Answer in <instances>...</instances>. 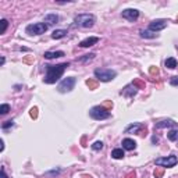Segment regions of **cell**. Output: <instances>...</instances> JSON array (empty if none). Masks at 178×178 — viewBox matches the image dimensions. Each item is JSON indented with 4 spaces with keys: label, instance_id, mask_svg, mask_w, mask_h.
Wrapping results in <instances>:
<instances>
[{
    "label": "cell",
    "instance_id": "6da1fadb",
    "mask_svg": "<svg viewBox=\"0 0 178 178\" xmlns=\"http://www.w3.org/2000/svg\"><path fill=\"white\" fill-rule=\"evenodd\" d=\"M46 67V75L43 78L44 84H56V81H59L61 78V75L65 70L70 67L68 63H63V64H57V65H44Z\"/></svg>",
    "mask_w": 178,
    "mask_h": 178
},
{
    "label": "cell",
    "instance_id": "7a4b0ae2",
    "mask_svg": "<svg viewBox=\"0 0 178 178\" xmlns=\"http://www.w3.org/2000/svg\"><path fill=\"white\" fill-rule=\"evenodd\" d=\"M95 21H96V18L93 14H79L74 18L75 25L82 27V28H92L95 25Z\"/></svg>",
    "mask_w": 178,
    "mask_h": 178
},
{
    "label": "cell",
    "instance_id": "3957f363",
    "mask_svg": "<svg viewBox=\"0 0 178 178\" xmlns=\"http://www.w3.org/2000/svg\"><path fill=\"white\" fill-rule=\"evenodd\" d=\"M116 75H117V72L114 70H109V68L95 70V77H96V79H99L102 82H109V81L116 78Z\"/></svg>",
    "mask_w": 178,
    "mask_h": 178
},
{
    "label": "cell",
    "instance_id": "277c9868",
    "mask_svg": "<svg viewBox=\"0 0 178 178\" xmlns=\"http://www.w3.org/2000/svg\"><path fill=\"white\" fill-rule=\"evenodd\" d=\"M89 114H90V117L93 120H106L111 116L110 110H107L104 106H95V107L90 109Z\"/></svg>",
    "mask_w": 178,
    "mask_h": 178
},
{
    "label": "cell",
    "instance_id": "5b68a950",
    "mask_svg": "<svg viewBox=\"0 0 178 178\" xmlns=\"http://www.w3.org/2000/svg\"><path fill=\"white\" fill-rule=\"evenodd\" d=\"M154 163H156V166H159V167L171 168L178 163V157L175 154H171V156H167V157H159V159H156Z\"/></svg>",
    "mask_w": 178,
    "mask_h": 178
},
{
    "label": "cell",
    "instance_id": "8992f818",
    "mask_svg": "<svg viewBox=\"0 0 178 178\" xmlns=\"http://www.w3.org/2000/svg\"><path fill=\"white\" fill-rule=\"evenodd\" d=\"M47 31V24L44 22H36L27 27V34L28 35H42Z\"/></svg>",
    "mask_w": 178,
    "mask_h": 178
},
{
    "label": "cell",
    "instance_id": "52a82bcc",
    "mask_svg": "<svg viewBox=\"0 0 178 178\" xmlns=\"http://www.w3.org/2000/svg\"><path fill=\"white\" fill-rule=\"evenodd\" d=\"M74 85H75V78L74 77H68V78H64L61 82L59 84V92L61 93H65V92H70L74 89Z\"/></svg>",
    "mask_w": 178,
    "mask_h": 178
},
{
    "label": "cell",
    "instance_id": "ba28073f",
    "mask_svg": "<svg viewBox=\"0 0 178 178\" xmlns=\"http://www.w3.org/2000/svg\"><path fill=\"white\" fill-rule=\"evenodd\" d=\"M121 15H123V18L128 21H136L139 17V11L136 9H127L121 13Z\"/></svg>",
    "mask_w": 178,
    "mask_h": 178
},
{
    "label": "cell",
    "instance_id": "9c48e42d",
    "mask_svg": "<svg viewBox=\"0 0 178 178\" xmlns=\"http://www.w3.org/2000/svg\"><path fill=\"white\" fill-rule=\"evenodd\" d=\"M167 27V21L166 20H154L149 24V31H153V32H157V31H161Z\"/></svg>",
    "mask_w": 178,
    "mask_h": 178
},
{
    "label": "cell",
    "instance_id": "30bf717a",
    "mask_svg": "<svg viewBox=\"0 0 178 178\" xmlns=\"http://www.w3.org/2000/svg\"><path fill=\"white\" fill-rule=\"evenodd\" d=\"M136 93H138V88H136L134 84L125 86L124 90H121V95H123V96H127V98H132V96H135Z\"/></svg>",
    "mask_w": 178,
    "mask_h": 178
},
{
    "label": "cell",
    "instance_id": "8fae6325",
    "mask_svg": "<svg viewBox=\"0 0 178 178\" xmlns=\"http://www.w3.org/2000/svg\"><path fill=\"white\" fill-rule=\"evenodd\" d=\"M99 42V38L98 36H90V38H86V39L81 40L79 42V46L81 47H90V46H93Z\"/></svg>",
    "mask_w": 178,
    "mask_h": 178
},
{
    "label": "cell",
    "instance_id": "7c38bea8",
    "mask_svg": "<svg viewBox=\"0 0 178 178\" xmlns=\"http://www.w3.org/2000/svg\"><path fill=\"white\" fill-rule=\"evenodd\" d=\"M123 148L125 149V150H134V149L136 148V142L134 141V139H123Z\"/></svg>",
    "mask_w": 178,
    "mask_h": 178
},
{
    "label": "cell",
    "instance_id": "4fadbf2b",
    "mask_svg": "<svg viewBox=\"0 0 178 178\" xmlns=\"http://www.w3.org/2000/svg\"><path fill=\"white\" fill-rule=\"evenodd\" d=\"M175 125V123H174L173 120H164V121H160V123L156 124V128L160 129V128H171V127H174Z\"/></svg>",
    "mask_w": 178,
    "mask_h": 178
},
{
    "label": "cell",
    "instance_id": "5bb4252c",
    "mask_svg": "<svg viewBox=\"0 0 178 178\" xmlns=\"http://www.w3.org/2000/svg\"><path fill=\"white\" fill-rule=\"evenodd\" d=\"M44 59H57V57H63L64 56V52H61V50H59V52H46L44 53Z\"/></svg>",
    "mask_w": 178,
    "mask_h": 178
},
{
    "label": "cell",
    "instance_id": "9a60e30c",
    "mask_svg": "<svg viewBox=\"0 0 178 178\" xmlns=\"http://www.w3.org/2000/svg\"><path fill=\"white\" fill-rule=\"evenodd\" d=\"M44 22H47V25H50V24H57V22H59V15H56V14H47V15H44Z\"/></svg>",
    "mask_w": 178,
    "mask_h": 178
},
{
    "label": "cell",
    "instance_id": "2e32d148",
    "mask_svg": "<svg viewBox=\"0 0 178 178\" xmlns=\"http://www.w3.org/2000/svg\"><path fill=\"white\" fill-rule=\"evenodd\" d=\"M139 34H141V36H142V38H145V39H153V38H156V36H157V34H156V32H153V31H149V29H146V31L142 29Z\"/></svg>",
    "mask_w": 178,
    "mask_h": 178
},
{
    "label": "cell",
    "instance_id": "e0dca14e",
    "mask_svg": "<svg viewBox=\"0 0 178 178\" xmlns=\"http://www.w3.org/2000/svg\"><path fill=\"white\" fill-rule=\"evenodd\" d=\"M65 35H67V29H56V31H53L52 38L53 39H61V38H64Z\"/></svg>",
    "mask_w": 178,
    "mask_h": 178
},
{
    "label": "cell",
    "instance_id": "ac0fdd59",
    "mask_svg": "<svg viewBox=\"0 0 178 178\" xmlns=\"http://www.w3.org/2000/svg\"><path fill=\"white\" fill-rule=\"evenodd\" d=\"M164 64H166V67H167V68L174 70L175 67H177V60L174 59V57H168V59L166 60V63H164Z\"/></svg>",
    "mask_w": 178,
    "mask_h": 178
},
{
    "label": "cell",
    "instance_id": "d6986e66",
    "mask_svg": "<svg viewBox=\"0 0 178 178\" xmlns=\"http://www.w3.org/2000/svg\"><path fill=\"white\" fill-rule=\"evenodd\" d=\"M139 129H141V124H132V125H129L128 128L125 129V132L127 134H135V132H138Z\"/></svg>",
    "mask_w": 178,
    "mask_h": 178
},
{
    "label": "cell",
    "instance_id": "ffe728a7",
    "mask_svg": "<svg viewBox=\"0 0 178 178\" xmlns=\"http://www.w3.org/2000/svg\"><path fill=\"white\" fill-rule=\"evenodd\" d=\"M167 138L170 139L171 142H175V141H178V129H171V131H168Z\"/></svg>",
    "mask_w": 178,
    "mask_h": 178
},
{
    "label": "cell",
    "instance_id": "44dd1931",
    "mask_svg": "<svg viewBox=\"0 0 178 178\" xmlns=\"http://www.w3.org/2000/svg\"><path fill=\"white\" fill-rule=\"evenodd\" d=\"M125 154H124V150L123 149H114L111 152V157L113 159H123Z\"/></svg>",
    "mask_w": 178,
    "mask_h": 178
},
{
    "label": "cell",
    "instance_id": "7402d4cb",
    "mask_svg": "<svg viewBox=\"0 0 178 178\" xmlns=\"http://www.w3.org/2000/svg\"><path fill=\"white\" fill-rule=\"evenodd\" d=\"M95 53H89V55H85L84 57H81V59H79V61H81V63H82V64H86V63H89V61H92V60L95 59Z\"/></svg>",
    "mask_w": 178,
    "mask_h": 178
},
{
    "label": "cell",
    "instance_id": "603a6c76",
    "mask_svg": "<svg viewBox=\"0 0 178 178\" xmlns=\"http://www.w3.org/2000/svg\"><path fill=\"white\" fill-rule=\"evenodd\" d=\"M92 149H93V150H102V149H103V142H102V141H96V142L92 145Z\"/></svg>",
    "mask_w": 178,
    "mask_h": 178
},
{
    "label": "cell",
    "instance_id": "cb8c5ba5",
    "mask_svg": "<svg viewBox=\"0 0 178 178\" xmlns=\"http://www.w3.org/2000/svg\"><path fill=\"white\" fill-rule=\"evenodd\" d=\"M163 174H164V167L156 168V170H154V178H161L163 177Z\"/></svg>",
    "mask_w": 178,
    "mask_h": 178
},
{
    "label": "cell",
    "instance_id": "d4e9b609",
    "mask_svg": "<svg viewBox=\"0 0 178 178\" xmlns=\"http://www.w3.org/2000/svg\"><path fill=\"white\" fill-rule=\"evenodd\" d=\"M86 85H88L90 89H96V88H98V82H96L95 79H88V81H86Z\"/></svg>",
    "mask_w": 178,
    "mask_h": 178
},
{
    "label": "cell",
    "instance_id": "484cf974",
    "mask_svg": "<svg viewBox=\"0 0 178 178\" xmlns=\"http://www.w3.org/2000/svg\"><path fill=\"white\" fill-rule=\"evenodd\" d=\"M1 29H0V34H4L6 29H7V27H9V21L7 20H1Z\"/></svg>",
    "mask_w": 178,
    "mask_h": 178
},
{
    "label": "cell",
    "instance_id": "4316f807",
    "mask_svg": "<svg viewBox=\"0 0 178 178\" xmlns=\"http://www.w3.org/2000/svg\"><path fill=\"white\" fill-rule=\"evenodd\" d=\"M132 84L135 85V86H136L138 89H144V88H145V82H142L141 79H135V81H134Z\"/></svg>",
    "mask_w": 178,
    "mask_h": 178
},
{
    "label": "cell",
    "instance_id": "83f0119b",
    "mask_svg": "<svg viewBox=\"0 0 178 178\" xmlns=\"http://www.w3.org/2000/svg\"><path fill=\"white\" fill-rule=\"evenodd\" d=\"M13 125H14V121H13V120H9V121H6V123L1 124V128L7 129V128H10V127H13Z\"/></svg>",
    "mask_w": 178,
    "mask_h": 178
},
{
    "label": "cell",
    "instance_id": "f1b7e54d",
    "mask_svg": "<svg viewBox=\"0 0 178 178\" xmlns=\"http://www.w3.org/2000/svg\"><path fill=\"white\" fill-rule=\"evenodd\" d=\"M9 110H10V106H9V104H1V106H0V113L1 114H7Z\"/></svg>",
    "mask_w": 178,
    "mask_h": 178
},
{
    "label": "cell",
    "instance_id": "f546056e",
    "mask_svg": "<svg viewBox=\"0 0 178 178\" xmlns=\"http://www.w3.org/2000/svg\"><path fill=\"white\" fill-rule=\"evenodd\" d=\"M29 116L32 118H36V117H38V109H36V107H32V109L29 110Z\"/></svg>",
    "mask_w": 178,
    "mask_h": 178
},
{
    "label": "cell",
    "instance_id": "4dcf8cb0",
    "mask_svg": "<svg viewBox=\"0 0 178 178\" xmlns=\"http://www.w3.org/2000/svg\"><path fill=\"white\" fill-rule=\"evenodd\" d=\"M170 84L174 85V86H178V77H173L170 79Z\"/></svg>",
    "mask_w": 178,
    "mask_h": 178
},
{
    "label": "cell",
    "instance_id": "1f68e13d",
    "mask_svg": "<svg viewBox=\"0 0 178 178\" xmlns=\"http://www.w3.org/2000/svg\"><path fill=\"white\" fill-rule=\"evenodd\" d=\"M149 72H150L152 75H157V74H159L157 67H150V70H149Z\"/></svg>",
    "mask_w": 178,
    "mask_h": 178
},
{
    "label": "cell",
    "instance_id": "d6a6232c",
    "mask_svg": "<svg viewBox=\"0 0 178 178\" xmlns=\"http://www.w3.org/2000/svg\"><path fill=\"white\" fill-rule=\"evenodd\" d=\"M24 63H27V64H31V63H34V57H32V56H29V57H25V59H24Z\"/></svg>",
    "mask_w": 178,
    "mask_h": 178
},
{
    "label": "cell",
    "instance_id": "836d02e7",
    "mask_svg": "<svg viewBox=\"0 0 178 178\" xmlns=\"http://www.w3.org/2000/svg\"><path fill=\"white\" fill-rule=\"evenodd\" d=\"M103 106H104V107H106L107 110H109V109H111V107H113V103H111V102H107V103H104Z\"/></svg>",
    "mask_w": 178,
    "mask_h": 178
},
{
    "label": "cell",
    "instance_id": "e575fe53",
    "mask_svg": "<svg viewBox=\"0 0 178 178\" xmlns=\"http://www.w3.org/2000/svg\"><path fill=\"white\" fill-rule=\"evenodd\" d=\"M1 178H7V175H6V171H4V168H1Z\"/></svg>",
    "mask_w": 178,
    "mask_h": 178
},
{
    "label": "cell",
    "instance_id": "d590c367",
    "mask_svg": "<svg viewBox=\"0 0 178 178\" xmlns=\"http://www.w3.org/2000/svg\"><path fill=\"white\" fill-rule=\"evenodd\" d=\"M152 142H153V144H157V142H159V138H157V136H153V138H152Z\"/></svg>",
    "mask_w": 178,
    "mask_h": 178
},
{
    "label": "cell",
    "instance_id": "8d00e7d4",
    "mask_svg": "<svg viewBox=\"0 0 178 178\" xmlns=\"http://www.w3.org/2000/svg\"><path fill=\"white\" fill-rule=\"evenodd\" d=\"M132 177H135V173H129L128 175H127V178H132Z\"/></svg>",
    "mask_w": 178,
    "mask_h": 178
},
{
    "label": "cell",
    "instance_id": "74e56055",
    "mask_svg": "<svg viewBox=\"0 0 178 178\" xmlns=\"http://www.w3.org/2000/svg\"><path fill=\"white\" fill-rule=\"evenodd\" d=\"M177 21H178V18H177Z\"/></svg>",
    "mask_w": 178,
    "mask_h": 178
}]
</instances>
